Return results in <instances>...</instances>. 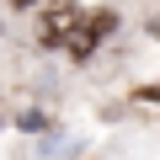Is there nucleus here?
Instances as JSON below:
<instances>
[{
  "mask_svg": "<svg viewBox=\"0 0 160 160\" xmlns=\"http://www.w3.org/2000/svg\"><path fill=\"white\" fill-rule=\"evenodd\" d=\"M112 27H118V16H112V11H91V16H80V22L69 27L64 48H69L75 59H86V53H91V48H96V43H102V38L112 32Z\"/></svg>",
  "mask_w": 160,
  "mask_h": 160,
  "instance_id": "f257e3e1",
  "label": "nucleus"
},
{
  "mask_svg": "<svg viewBox=\"0 0 160 160\" xmlns=\"http://www.w3.org/2000/svg\"><path fill=\"white\" fill-rule=\"evenodd\" d=\"M75 22H80V11H75V6H48V11H43V22H38V27H43V43H48V48H64V38H69V27H75Z\"/></svg>",
  "mask_w": 160,
  "mask_h": 160,
  "instance_id": "f03ea898",
  "label": "nucleus"
},
{
  "mask_svg": "<svg viewBox=\"0 0 160 160\" xmlns=\"http://www.w3.org/2000/svg\"><path fill=\"white\" fill-rule=\"evenodd\" d=\"M11 6H32V0H11Z\"/></svg>",
  "mask_w": 160,
  "mask_h": 160,
  "instance_id": "7ed1b4c3",
  "label": "nucleus"
}]
</instances>
